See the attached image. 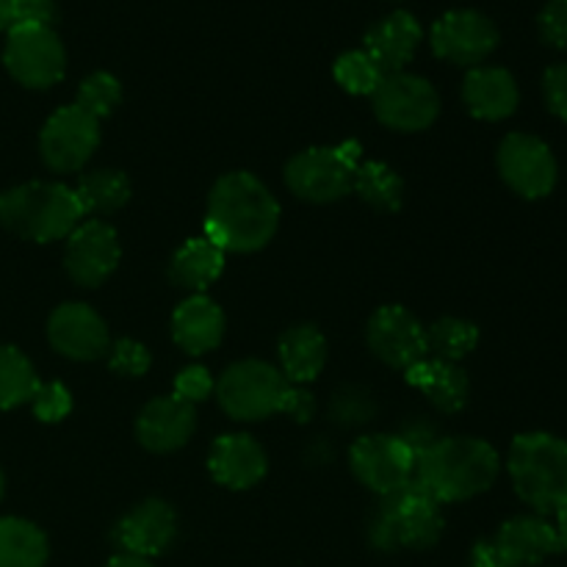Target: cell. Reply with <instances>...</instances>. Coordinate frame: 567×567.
<instances>
[{
    "instance_id": "cell-1",
    "label": "cell",
    "mask_w": 567,
    "mask_h": 567,
    "mask_svg": "<svg viewBox=\"0 0 567 567\" xmlns=\"http://www.w3.org/2000/svg\"><path fill=\"white\" fill-rule=\"evenodd\" d=\"M280 205L249 172H230L208 197L205 236L225 252H258L275 238Z\"/></svg>"
},
{
    "instance_id": "cell-2",
    "label": "cell",
    "mask_w": 567,
    "mask_h": 567,
    "mask_svg": "<svg viewBox=\"0 0 567 567\" xmlns=\"http://www.w3.org/2000/svg\"><path fill=\"white\" fill-rule=\"evenodd\" d=\"M502 471L498 452L480 437H441L415 457L413 482L437 504L468 502L491 491Z\"/></svg>"
},
{
    "instance_id": "cell-3",
    "label": "cell",
    "mask_w": 567,
    "mask_h": 567,
    "mask_svg": "<svg viewBox=\"0 0 567 567\" xmlns=\"http://www.w3.org/2000/svg\"><path fill=\"white\" fill-rule=\"evenodd\" d=\"M221 410L236 421H260L275 413H288L305 424L313 419L316 399L302 385H293L280 369L264 360L233 363L216 382Z\"/></svg>"
},
{
    "instance_id": "cell-4",
    "label": "cell",
    "mask_w": 567,
    "mask_h": 567,
    "mask_svg": "<svg viewBox=\"0 0 567 567\" xmlns=\"http://www.w3.org/2000/svg\"><path fill=\"white\" fill-rule=\"evenodd\" d=\"M509 480L520 502L537 515H557L567 507V441L551 432H526L509 446Z\"/></svg>"
},
{
    "instance_id": "cell-5",
    "label": "cell",
    "mask_w": 567,
    "mask_h": 567,
    "mask_svg": "<svg viewBox=\"0 0 567 567\" xmlns=\"http://www.w3.org/2000/svg\"><path fill=\"white\" fill-rule=\"evenodd\" d=\"M83 219L75 192L61 183H25L0 194V221L28 241L66 238Z\"/></svg>"
},
{
    "instance_id": "cell-6",
    "label": "cell",
    "mask_w": 567,
    "mask_h": 567,
    "mask_svg": "<svg viewBox=\"0 0 567 567\" xmlns=\"http://www.w3.org/2000/svg\"><path fill=\"white\" fill-rule=\"evenodd\" d=\"M443 509L415 482L396 493L380 496V507L371 515L369 540L380 551H426L443 535Z\"/></svg>"
},
{
    "instance_id": "cell-7",
    "label": "cell",
    "mask_w": 567,
    "mask_h": 567,
    "mask_svg": "<svg viewBox=\"0 0 567 567\" xmlns=\"http://www.w3.org/2000/svg\"><path fill=\"white\" fill-rule=\"evenodd\" d=\"M363 161L358 142H341L336 147H310L286 164V183L305 203H338L352 192L354 172Z\"/></svg>"
},
{
    "instance_id": "cell-8",
    "label": "cell",
    "mask_w": 567,
    "mask_h": 567,
    "mask_svg": "<svg viewBox=\"0 0 567 567\" xmlns=\"http://www.w3.org/2000/svg\"><path fill=\"white\" fill-rule=\"evenodd\" d=\"M3 64L22 86L48 89L64 78L66 53L53 28H9Z\"/></svg>"
},
{
    "instance_id": "cell-9",
    "label": "cell",
    "mask_w": 567,
    "mask_h": 567,
    "mask_svg": "<svg viewBox=\"0 0 567 567\" xmlns=\"http://www.w3.org/2000/svg\"><path fill=\"white\" fill-rule=\"evenodd\" d=\"M349 465L360 485L377 496H388L413 482L415 449L402 435H365L354 441Z\"/></svg>"
},
{
    "instance_id": "cell-10",
    "label": "cell",
    "mask_w": 567,
    "mask_h": 567,
    "mask_svg": "<svg viewBox=\"0 0 567 567\" xmlns=\"http://www.w3.org/2000/svg\"><path fill=\"white\" fill-rule=\"evenodd\" d=\"M374 114L391 131H426L437 120L441 97L426 78L410 72H391L374 94Z\"/></svg>"
},
{
    "instance_id": "cell-11",
    "label": "cell",
    "mask_w": 567,
    "mask_h": 567,
    "mask_svg": "<svg viewBox=\"0 0 567 567\" xmlns=\"http://www.w3.org/2000/svg\"><path fill=\"white\" fill-rule=\"evenodd\" d=\"M498 172L504 183L524 199L548 197L559 177L551 147L529 133H509L504 138L498 147Z\"/></svg>"
},
{
    "instance_id": "cell-12",
    "label": "cell",
    "mask_w": 567,
    "mask_h": 567,
    "mask_svg": "<svg viewBox=\"0 0 567 567\" xmlns=\"http://www.w3.org/2000/svg\"><path fill=\"white\" fill-rule=\"evenodd\" d=\"M430 42L437 59L474 70L498 48V28L482 11L452 9L432 25Z\"/></svg>"
},
{
    "instance_id": "cell-13",
    "label": "cell",
    "mask_w": 567,
    "mask_h": 567,
    "mask_svg": "<svg viewBox=\"0 0 567 567\" xmlns=\"http://www.w3.org/2000/svg\"><path fill=\"white\" fill-rule=\"evenodd\" d=\"M100 144V122L78 109L75 103L55 111L42 127L39 150L44 164L53 172H78L83 169Z\"/></svg>"
},
{
    "instance_id": "cell-14",
    "label": "cell",
    "mask_w": 567,
    "mask_h": 567,
    "mask_svg": "<svg viewBox=\"0 0 567 567\" xmlns=\"http://www.w3.org/2000/svg\"><path fill=\"white\" fill-rule=\"evenodd\" d=\"M120 238L116 230L105 221L92 219L81 221L75 230L66 236V255L64 266L66 275L83 288H97L100 282L114 275L120 264Z\"/></svg>"
},
{
    "instance_id": "cell-15",
    "label": "cell",
    "mask_w": 567,
    "mask_h": 567,
    "mask_svg": "<svg viewBox=\"0 0 567 567\" xmlns=\"http://www.w3.org/2000/svg\"><path fill=\"white\" fill-rule=\"evenodd\" d=\"M369 349L385 365L404 371L430 354V349H426V330L402 305H385V308H380L371 316Z\"/></svg>"
},
{
    "instance_id": "cell-16",
    "label": "cell",
    "mask_w": 567,
    "mask_h": 567,
    "mask_svg": "<svg viewBox=\"0 0 567 567\" xmlns=\"http://www.w3.org/2000/svg\"><path fill=\"white\" fill-rule=\"evenodd\" d=\"M177 532V515L161 498H147L131 513L122 515L111 529V543L120 554L153 559L172 546Z\"/></svg>"
},
{
    "instance_id": "cell-17",
    "label": "cell",
    "mask_w": 567,
    "mask_h": 567,
    "mask_svg": "<svg viewBox=\"0 0 567 567\" xmlns=\"http://www.w3.org/2000/svg\"><path fill=\"white\" fill-rule=\"evenodd\" d=\"M48 338L55 352L78 360V363L103 358L111 349L109 327H105L103 316L81 302L61 305L53 310L48 321Z\"/></svg>"
},
{
    "instance_id": "cell-18",
    "label": "cell",
    "mask_w": 567,
    "mask_h": 567,
    "mask_svg": "<svg viewBox=\"0 0 567 567\" xmlns=\"http://www.w3.org/2000/svg\"><path fill=\"white\" fill-rule=\"evenodd\" d=\"M498 557L507 567H543L546 559L559 554V537L554 524L543 515H515L502 524L498 535L493 537Z\"/></svg>"
},
{
    "instance_id": "cell-19",
    "label": "cell",
    "mask_w": 567,
    "mask_h": 567,
    "mask_svg": "<svg viewBox=\"0 0 567 567\" xmlns=\"http://www.w3.org/2000/svg\"><path fill=\"white\" fill-rule=\"evenodd\" d=\"M194 424H197L194 404L183 402L172 393V396H158L144 404L136 419V437L147 452L169 454L186 446Z\"/></svg>"
},
{
    "instance_id": "cell-20",
    "label": "cell",
    "mask_w": 567,
    "mask_h": 567,
    "mask_svg": "<svg viewBox=\"0 0 567 567\" xmlns=\"http://www.w3.org/2000/svg\"><path fill=\"white\" fill-rule=\"evenodd\" d=\"M266 452L249 435H221L210 446L208 471L219 485L230 491H249L266 476Z\"/></svg>"
},
{
    "instance_id": "cell-21",
    "label": "cell",
    "mask_w": 567,
    "mask_h": 567,
    "mask_svg": "<svg viewBox=\"0 0 567 567\" xmlns=\"http://www.w3.org/2000/svg\"><path fill=\"white\" fill-rule=\"evenodd\" d=\"M463 100L471 116L485 122L507 120L520 103L518 83L504 66H474L463 81Z\"/></svg>"
},
{
    "instance_id": "cell-22",
    "label": "cell",
    "mask_w": 567,
    "mask_h": 567,
    "mask_svg": "<svg viewBox=\"0 0 567 567\" xmlns=\"http://www.w3.org/2000/svg\"><path fill=\"white\" fill-rule=\"evenodd\" d=\"M421 37H424L421 22L410 11H393L369 28L363 50L385 70V75H391V72H404L419 50Z\"/></svg>"
},
{
    "instance_id": "cell-23",
    "label": "cell",
    "mask_w": 567,
    "mask_h": 567,
    "mask_svg": "<svg viewBox=\"0 0 567 567\" xmlns=\"http://www.w3.org/2000/svg\"><path fill=\"white\" fill-rule=\"evenodd\" d=\"M172 338L186 354H205L225 338V313L214 299L194 293L172 316Z\"/></svg>"
},
{
    "instance_id": "cell-24",
    "label": "cell",
    "mask_w": 567,
    "mask_h": 567,
    "mask_svg": "<svg viewBox=\"0 0 567 567\" xmlns=\"http://www.w3.org/2000/svg\"><path fill=\"white\" fill-rule=\"evenodd\" d=\"M410 385L424 393L441 413H460L471 399V382L457 363L426 354L404 371Z\"/></svg>"
},
{
    "instance_id": "cell-25",
    "label": "cell",
    "mask_w": 567,
    "mask_h": 567,
    "mask_svg": "<svg viewBox=\"0 0 567 567\" xmlns=\"http://www.w3.org/2000/svg\"><path fill=\"white\" fill-rule=\"evenodd\" d=\"M225 249L216 247L208 236L188 238L175 252L169 266V277L183 291H205L225 271Z\"/></svg>"
},
{
    "instance_id": "cell-26",
    "label": "cell",
    "mask_w": 567,
    "mask_h": 567,
    "mask_svg": "<svg viewBox=\"0 0 567 567\" xmlns=\"http://www.w3.org/2000/svg\"><path fill=\"white\" fill-rule=\"evenodd\" d=\"M327 363V341L316 327H291L280 338V365L282 377L293 385H308L321 374Z\"/></svg>"
},
{
    "instance_id": "cell-27",
    "label": "cell",
    "mask_w": 567,
    "mask_h": 567,
    "mask_svg": "<svg viewBox=\"0 0 567 567\" xmlns=\"http://www.w3.org/2000/svg\"><path fill=\"white\" fill-rule=\"evenodd\" d=\"M48 557V537L37 524L0 518V567H44Z\"/></svg>"
},
{
    "instance_id": "cell-28",
    "label": "cell",
    "mask_w": 567,
    "mask_h": 567,
    "mask_svg": "<svg viewBox=\"0 0 567 567\" xmlns=\"http://www.w3.org/2000/svg\"><path fill=\"white\" fill-rule=\"evenodd\" d=\"M72 192L83 214H114L131 199V183L116 169H94L78 177Z\"/></svg>"
},
{
    "instance_id": "cell-29",
    "label": "cell",
    "mask_w": 567,
    "mask_h": 567,
    "mask_svg": "<svg viewBox=\"0 0 567 567\" xmlns=\"http://www.w3.org/2000/svg\"><path fill=\"white\" fill-rule=\"evenodd\" d=\"M352 192L363 197L377 210H399L404 203V183L396 172L382 161H360L354 172Z\"/></svg>"
},
{
    "instance_id": "cell-30",
    "label": "cell",
    "mask_w": 567,
    "mask_h": 567,
    "mask_svg": "<svg viewBox=\"0 0 567 567\" xmlns=\"http://www.w3.org/2000/svg\"><path fill=\"white\" fill-rule=\"evenodd\" d=\"M39 377L31 360L17 347H0V410L20 408L39 391Z\"/></svg>"
},
{
    "instance_id": "cell-31",
    "label": "cell",
    "mask_w": 567,
    "mask_h": 567,
    "mask_svg": "<svg viewBox=\"0 0 567 567\" xmlns=\"http://www.w3.org/2000/svg\"><path fill=\"white\" fill-rule=\"evenodd\" d=\"M480 343V330L476 324L465 319H437L435 324L426 330V349H430V358L449 360V363H460L463 358H468L471 352Z\"/></svg>"
},
{
    "instance_id": "cell-32",
    "label": "cell",
    "mask_w": 567,
    "mask_h": 567,
    "mask_svg": "<svg viewBox=\"0 0 567 567\" xmlns=\"http://www.w3.org/2000/svg\"><path fill=\"white\" fill-rule=\"evenodd\" d=\"M332 75H336L338 86L347 89L349 94H374L385 81V70L365 50H349V53L338 55Z\"/></svg>"
},
{
    "instance_id": "cell-33",
    "label": "cell",
    "mask_w": 567,
    "mask_h": 567,
    "mask_svg": "<svg viewBox=\"0 0 567 567\" xmlns=\"http://www.w3.org/2000/svg\"><path fill=\"white\" fill-rule=\"evenodd\" d=\"M122 103V86L111 72H92L86 81L78 86L75 105L81 111H86L94 120H103V116L114 114L116 105Z\"/></svg>"
},
{
    "instance_id": "cell-34",
    "label": "cell",
    "mask_w": 567,
    "mask_h": 567,
    "mask_svg": "<svg viewBox=\"0 0 567 567\" xmlns=\"http://www.w3.org/2000/svg\"><path fill=\"white\" fill-rule=\"evenodd\" d=\"M33 415L44 424H55V421H64L72 410V396L61 382H42L39 391L31 399Z\"/></svg>"
},
{
    "instance_id": "cell-35",
    "label": "cell",
    "mask_w": 567,
    "mask_h": 567,
    "mask_svg": "<svg viewBox=\"0 0 567 567\" xmlns=\"http://www.w3.org/2000/svg\"><path fill=\"white\" fill-rule=\"evenodd\" d=\"M109 352V369L122 377H142L153 363L147 349L138 341H131V338H120Z\"/></svg>"
},
{
    "instance_id": "cell-36",
    "label": "cell",
    "mask_w": 567,
    "mask_h": 567,
    "mask_svg": "<svg viewBox=\"0 0 567 567\" xmlns=\"http://www.w3.org/2000/svg\"><path fill=\"white\" fill-rule=\"evenodd\" d=\"M59 20L55 0H14L9 28H53Z\"/></svg>"
},
{
    "instance_id": "cell-37",
    "label": "cell",
    "mask_w": 567,
    "mask_h": 567,
    "mask_svg": "<svg viewBox=\"0 0 567 567\" xmlns=\"http://www.w3.org/2000/svg\"><path fill=\"white\" fill-rule=\"evenodd\" d=\"M537 28L548 48L567 50V0H548L537 17Z\"/></svg>"
},
{
    "instance_id": "cell-38",
    "label": "cell",
    "mask_w": 567,
    "mask_h": 567,
    "mask_svg": "<svg viewBox=\"0 0 567 567\" xmlns=\"http://www.w3.org/2000/svg\"><path fill=\"white\" fill-rule=\"evenodd\" d=\"M214 391V377L205 365H186L175 380V396L188 404L205 402Z\"/></svg>"
},
{
    "instance_id": "cell-39",
    "label": "cell",
    "mask_w": 567,
    "mask_h": 567,
    "mask_svg": "<svg viewBox=\"0 0 567 567\" xmlns=\"http://www.w3.org/2000/svg\"><path fill=\"white\" fill-rule=\"evenodd\" d=\"M543 97H546L548 111L567 122V61L548 66L543 75Z\"/></svg>"
},
{
    "instance_id": "cell-40",
    "label": "cell",
    "mask_w": 567,
    "mask_h": 567,
    "mask_svg": "<svg viewBox=\"0 0 567 567\" xmlns=\"http://www.w3.org/2000/svg\"><path fill=\"white\" fill-rule=\"evenodd\" d=\"M471 567H507V565H504V559L498 557L493 540H480L474 546V551H471Z\"/></svg>"
},
{
    "instance_id": "cell-41",
    "label": "cell",
    "mask_w": 567,
    "mask_h": 567,
    "mask_svg": "<svg viewBox=\"0 0 567 567\" xmlns=\"http://www.w3.org/2000/svg\"><path fill=\"white\" fill-rule=\"evenodd\" d=\"M105 567H153V563L142 557H131V554H116Z\"/></svg>"
},
{
    "instance_id": "cell-42",
    "label": "cell",
    "mask_w": 567,
    "mask_h": 567,
    "mask_svg": "<svg viewBox=\"0 0 567 567\" xmlns=\"http://www.w3.org/2000/svg\"><path fill=\"white\" fill-rule=\"evenodd\" d=\"M554 529H557L559 548H563V551H567V507H563L557 513V526H554Z\"/></svg>"
},
{
    "instance_id": "cell-43",
    "label": "cell",
    "mask_w": 567,
    "mask_h": 567,
    "mask_svg": "<svg viewBox=\"0 0 567 567\" xmlns=\"http://www.w3.org/2000/svg\"><path fill=\"white\" fill-rule=\"evenodd\" d=\"M11 6H14V0H0V31H9Z\"/></svg>"
},
{
    "instance_id": "cell-44",
    "label": "cell",
    "mask_w": 567,
    "mask_h": 567,
    "mask_svg": "<svg viewBox=\"0 0 567 567\" xmlns=\"http://www.w3.org/2000/svg\"><path fill=\"white\" fill-rule=\"evenodd\" d=\"M3 491H6V480H3V471H0V498H3Z\"/></svg>"
}]
</instances>
